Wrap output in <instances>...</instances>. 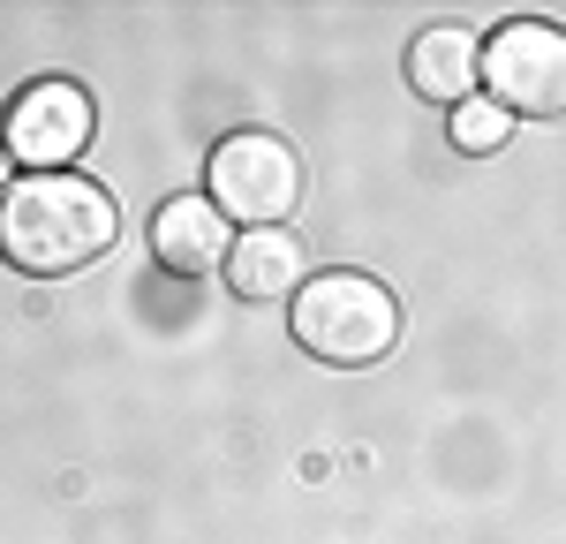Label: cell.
<instances>
[{"mask_svg": "<svg viewBox=\"0 0 566 544\" xmlns=\"http://www.w3.org/2000/svg\"><path fill=\"white\" fill-rule=\"evenodd\" d=\"M114 197L91 175H23L0 197V258L31 280H69L114 250Z\"/></svg>", "mask_w": 566, "mask_h": 544, "instance_id": "cell-1", "label": "cell"}, {"mask_svg": "<svg viewBox=\"0 0 566 544\" xmlns=\"http://www.w3.org/2000/svg\"><path fill=\"white\" fill-rule=\"evenodd\" d=\"M392 333H400V303L370 272H310L303 295H295V341L317 363L363 370L392 348Z\"/></svg>", "mask_w": 566, "mask_h": 544, "instance_id": "cell-2", "label": "cell"}, {"mask_svg": "<svg viewBox=\"0 0 566 544\" xmlns=\"http://www.w3.org/2000/svg\"><path fill=\"white\" fill-rule=\"evenodd\" d=\"M483 98L499 114H528V122H559L566 114V31L559 23H506L483 45Z\"/></svg>", "mask_w": 566, "mask_h": 544, "instance_id": "cell-3", "label": "cell"}, {"mask_svg": "<svg viewBox=\"0 0 566 544\" xmlns=\"http://www.w3.org/2000/svg\"><path fill=\"white\" fill-rule=\"evenodd\" d=\"M212 205L227 220H250V227H280L295 205H303V159L287 151V136H264V129H242L227 136L212 151Z\"/></svg>", "mask_w": 566, "mask_h": 544, "instance_id": "cell-4", "label": "cell"}, {"mask_svg": "<svg viewBox=\"0 0 566 544\" xmlns=\"http://www.w3.org/2000/svg\"><path fill=\"white\" fill-rule=\"evenodd\" d=\"M91 129H98L91 91L69 84V76H45V84L15 91L8 129H0V151H8L15 167H31V175H69L91 151Z\"/></svg>", "mask_w": 566, "mask_h": 544, "instance_id": "cell-5", "label": "cell"}, {"mask_svg": "<svg viewBox=\"0 0 566 544\" xmlns=\"http://www.w3.org/2000/svg\"><path fill=\"white\" fill-rule=\"evenodd\" d=\"M151 250H159L167 272L205 280V272L227 265V212H219L212 197H167L159 220H151Z\"/></svg>", "mask_w": 566, "mask_h": 544, "instance_id": "cell-6", "label": "cell"}, {"mask_svg": "<svg viewBox=\"0 0 566 544\" xmlns=\"http://www.w3.org/2000/svg\"><path fill=\"white\" fill-rule=\"evenodd\" d=\"M483 84V45L461 23H431L423 39L408 45V91L431 106H469Z\"/></svg>", "mask_w": 566, "mask_h": 544, "instance_id": "cell-7", "label": "cell"}, {"mask_svg": "<svg viewBox=\"0 0 566 544\" xmlns=\"http://www.w3.org/2000/svg\"><path fill=\"white\" fill-rule=\"evenodd\" d=\"M310 280V258L295 234H280V227H258V234H242L234 250H227V287L242 295V303H295Z\"/></svg>", "mask_w": 566, "mask_h": 544, "instance_id": "cell-8", "label": "cell"}, {"mask_svg": "<svg viewBox=\"0 0 566 544\" xmlns=\"http://www.w3.org/2000/svg\"><path fill=\"white\" fill-rule=\"evenodd\" d=\"M506 129H514V114H499L483 91L469 98V106H453V144H461V151H499Z\"/></svg>", "mask_w": 566, "mask_h": 544, "instance_id": "cell-9", "label": "cell"}, {"mask_svg": "<svg viewBox=\"0 0 566 544\" xmlns=\"http://www.w3.org/2000/svg\"><path fill=\"white\" fill-rule=\"evenodd\" d=\"M8 167H15V159H8V151H0V197H8V189H15V181H8Z\"/></svg>", "mask_w": 566, "mask_h": 544, "instance_id": "cell-10", "label": "cell"}]
</instances>
